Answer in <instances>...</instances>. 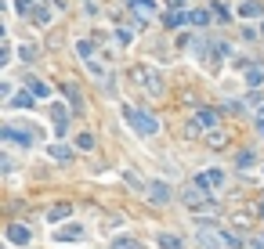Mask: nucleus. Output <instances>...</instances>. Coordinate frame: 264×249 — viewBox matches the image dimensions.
<instances>
[{
	"mask_svg": "<svg viewBox=\"0 0 264 249\" xmlns=\"http://www.w3.org/2000/svg\"><path fill=\"white\" fill-rule=\"evenodd\" d=\"M123 119L130 123V127H134V130H138L141 137H145V134L152 137V134L160 130V119H156V116H148V112H138V108H130V105L123 108Z\"/></svg>",
	"mask_w": 264,
	"mask_h": 249,
	"instance_id": "f257e3e1",
	"label": "nucleus"
},
{
	"mask_svg": "<svg viewBox=\"0 0 264 249\" xmlns=\"http://www.w3.org/2000/svg\"><path fill=\"white\" fill-rule=\"evenodd\" d=\"M221 184H224V174H221V170H206V174L196 177V188H203V191H214V188H221Z\"/></svg>",
	"mask_w": 264,
	"mask_h": 249,
	"instance_id": "f03ea898",
	"label": "nucleus"
},
{
	"mask_svg": "<svg viewBox=\"0 0 264 249\" xmlns=\"http://www.w3.org/2000/svg\"><path fill=\"white\" fill-rule=\"evenodd\" d=\"M55 238H58V242H76V238H84V228H80V224L58 228V231H55Z\"/></svg>",
	"mask_w": 264,
	"mask_h": 249,
	"instance_id": "7ed1b4c3",
	"label": "nucleus"
},
{
	"mask_svg": "<svg viewBox=\"0 0 264 249\" xmlns=\"http://www.w3.org/2000/svg\"><path fill=\"white\" fill-rule=\"evenodd\" d=\"M65 119H69L65 105H55V108H51V123H55V130H58V137L65 134Z\"/></svg>",
	"mask_w": 264,
	"mask_h": 249,
	"instance_id": "20e7f679",
	"label": "nucleus"
},
{
	"mask_svg": "<svg viewBox=\"0 0 264 249\" xmlns=\"http://www.w3.org/2000/svg\"><path fill=\"white\" fill-rule=\"evenodd\" d=\"M55 162H72V148H65V145H51V152H47Z\"/></svg>",
	"mask_w": 264,
	"mask_h": 249,
	"instance_id": "39448f33",
	"label": "nucleus"
},
{
	"mask_svg": "<svg viewBox=\"0 0 264 249\" xmlns=\"http://www.w3.org/2000/svg\"><path fill=\"white\" fill-rule=\"evenodd\" d=\"M8 238H11V242H18V245H25V242H29V228L11 224V228H8Z\"/></svg>",
	"mask_w": 264,
	"mask_h": 249,
	"instance_id": "423d86ee",
	"label": "nucleus"
},
{
	"mask_svg": "<svg viewBox=\"0 0 264 249\" xmlns=\"http://www.w3.org/2000/svg\"><path fill=\"white\" fill-rule=\"evenodd\" d=\"M196 123H199V127H210V130H214V127H217V116H214L210 108H199V112H196Z\"/></svg>",
	"mask_w": 264,
	"mask_h": 249,
	"instance_id": "0eeeda50",
	"label": "nucleus"
},
{
	"mask_svg": "<svg viewBox=\"0 0 264 249\" xmlns=\"http://www.w3.org/2000/svg\"><path fill=\"white\" fill-rule=\"evenodd\" d=\"M184 22H192V15H184V11H170V15H167V25H170V29H177V25H184Z\"/></svg>",
	"mask_w": 264,
	"mask_h": 249,
	"instance_id": "6e6552de",
	"label": "nucleus"
},
{
	"mask_svg": "<svg viewBox=\"0 0 264 249\" xmlns=\"http://www.w3.org/2000/svg\"><path fill=\"white\" fill-rule=\"evenodd\" d=\"M4 137H8V141H18V145H29V141H33L29 134H22V130H15V127H4Z\"/></svg>",
	"mask_w": 264,
	"mask_h": 249,
	"instance_id": "1a4fd4ad",
	"label": "nucleus"
},
{
	"mask_svg": "<svg viewBox=\"0 0 264 249\" xmlns=\"http://www.w3.org/2000/svg\"><path fill=\"white\" fill-rule=\"evenodd\" d=\"M167 199H170V188H167L163 181H156V184H152V202H167Z\"/></svg>",
	"mask_w": 264,
	"mask_h": 249,
	"instance_id": "9d476101",
	"label": "nucleus"
},
{
	"mask_svg": "<svg viewBox=\"0 0 264 249\" xmlns=\"http://www.w3.org/2000/svg\"><path fill=\"white\" fill-rule=\"evenodd\" d=\"M112 249H141V245H138V238H127L123 235V238H112Z\"/></svg>",
	"mask_w": 264,
	"mask_h": 249,
	"instance_id": "9b49d317",
	"label": "nucleus"
},
{
	"mask_svg": "<svg viewBox=\"0 0 264 249\" xmlns=\"http://www.w3.org/2000/svg\"><path fill=\"white\" fill-rule=\"evenodd\" d=\"M160 249H181V238L177 235H160Z\"/></svg>",
	"mask_w": 264,
	"mask_h": 249,
	"instance_id": "f8f14e48",
	"label": "nucleus"
},
{
	"mask_svg": "<svg viewBox=\"0 0 264 249\" xmlns=\"http://www.w3.org/2000/svg\"><path fill=\"white\" fill-rule=\"evenodd\" d=\"M47 217H51L55 224H58V220H65V217H69V202H62V206H55V210H51Z\"/></svg>",
	"mask_w": 264,
	"mask_h": 249,
	"instance_id": "ddd939ff",
	"label": "nucleus"
},
{
	"mask_svg": "<svg viewBox=\"0 0 264 249\" xmlns=\"http://www.w3.org/2000/svg\"><path fill=\"white\" fill-rule=\"evenodd\" d=\"M33 18H36V25H47V22H51V11H47V8H36Z\"/></svg>",
	"mask_w": 264,
	"mask_h": 249,
	"instance_id": "4468645a",
	"label": "nucleus"
},
{
	"mask_svg": "<svg viewBox=\"0 0 264 249\" xmlns=\"http://www.w3.org/2000/svg\"><path fill=\"white\" fill-rule=\"evenodd\" d=\"M29 91H33L36 98H47V87H44V83H40V79H29Z\"/></svg>",
	"mask_w": 264,
	"mask_h": 249,
	"instance_id": "2eb2a0df",
	"label": "nucleus"
},
{
	"mask_svg": "<svg viewBox=\"0 0 264 249\" xmlns=\"http://www.w3.org/2000/svg\"><path fill=\"white\" fill-rule=\"evenodd\" d=\"M246 83H253V87H257V83H264V69H250V72H246Z\"/></svg>",
	"mask_w": 264,
	"mask_h": 249,
	"instance_id": "dca6fc26",
	"label": "nucleus"
},
{
	"mask_svg": "<svg viewBox=\"0 0 264 249\" xmlns=\"http://www.w3.org/2000/svg\"><path fill=\"white\" fill-rule=\"evenodd\" d=\"M11 108H33V98H29V94H18V98L11 101Z\"/></svg>",
	"mask_w": 264,
	"mask_h": 249,
	"instance_id": "f3484780",
	"label": "nucleus"
},
{
	"mask_svg": "<svg viewBox=\"0 0 264 249\" xmlns=\"http://www.w3.org/2000/svg\"><path fill=\"white\" fill-rule=\"evenodd\" d=\"M239 11H243V15H246V18H253V15H260V8H257V4H253V0H250V4H243V8H239Z\"/></svg>",
	"mask_w": 264,
	"mask_h": 249,
	"instance_id": "a211bd4d",
	"label": "nucleus"
},
{
	"mask_svg": "<svg viewBox=\"0 0 264 249\" xmlns=\"http://www.w3.org/2000/svg\"><path fill=\"white\" fill-rule=\"evenodd\" d=\"M76 145H80V148H94V137H91V134H87V130H84V134H80V137H76Z\"/></svg>",
	"mask_w": 264,
	"mask_h": 249,
	"instance_id": "6ab92c4d",
	"label": "nucleus"
},
{
	"mask_svg": "<svg viewBox=\"0 0 264 249\" xmlns=\"http://www.w3.org/2000/svg\"><path fill=\"white\" fill-rule=\"evenodd\" d=\"M206 22H210L206 11H196V15H192V25H206Z\"/></svg>",
	"mask_w": 264,
	"mask_h": 249,
	"instance_id": "aec40b11",
	"label": "nucleus"
},
{
	"mask_svg": "<svg viewBox=\"0 0 264 249\" xmlns=\"http://www.w3.org/2000/svg\"><path fill=\"white\" fill-rule=\"evenodd\" d=\"M15 8H18V11H22V15H25V11H29V8H33V0H15Z\"/></svg>",
	"mask_w": 264,
	"mask_h": 249,
	"instance_id": "412c9836",
	"label": "nucleus"
},
{
	"mask_svg": "<svg viewBox=\"0 0 264 249\" xmlns=\"http://www.w3.org/2000/svg\"><path fill=\"white\" fill-rule=\"evenodd\" d=\"M170 4H174V8H181V4H184V0H170Z\"/></svg>",
	"mask_w": 264,
	"mask_h": 249,
	"instance_id": "4be33fe9",
	"label": "nucleus"
},
{
	"mask_svg": "<svg viewBox=\"0 0 264 249\" xmlns=\"http://www.w3.org/2000/svg\"><path fill=\"white\" fill-rule=\"evenodd\" d=\"M260 137H264V123H260Z\"/></svg>",
	"mask_w": 264,
	"mask_h": 249,
	"instance_id": "5701e85b",
	"label": "nucleus"
},
{
	"mask_svg": "<svg viewBox=\"0 0 264 249\" xmlns=\"http://www.w3.org/2000/svg\"><path fill=\"white\" fill-rule=\"evenodd\" d=\"M260 112H264V108H260Z\"/></svg>",
	"mask_w": 264,
	"mask_h": 249,
	"instance_id": "b1692460",
	"label": "nucleus"
}]
</instances>
